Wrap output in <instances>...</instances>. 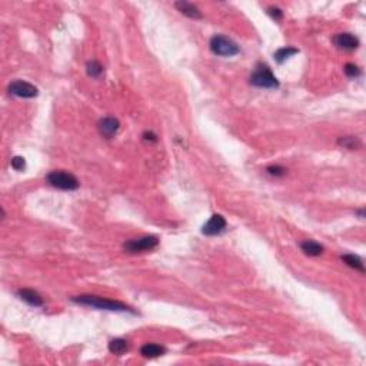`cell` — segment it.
Instances as JSON below:
<instances>
[{"label": "cell", "instance_id": "1", "mask_svg": "<svg viewBox=\"0 0 366 366\" xmlns=\"http://www.w3.org/2000/svg\"><path fill=\"white\" fill-rule=\"evenodd\" d=\"M74 303L83 305V306H89V308L99 309V310H112V312H132L133 310L128 305L117 302V300H110V299H104L100 296H93V295H82V296H76L72 299Z\"/></svg>", "mask_w": 366, "mask_h": 366}, {"label": "cell", "instance_id": "2", "mask_svg": "<svg viewBox=\"0 0 366 366\" xmlns=\"http://www.w3.org/2000/svg\"><path fill=\"white\" fill-rule=\"evenodd\" d=\"M250 83L256 88L262 89H278L279 82L278 79L275 77V74L272 73L270 67L264 63H259L253 73L250 74Z\"/></svg>", "mask_w": 366, "mask_h": 366}, {"label": "cell", "instance_id": "3", "mask_svg": "<svg viewBox=\"0 0 366 366\" xmlns=\"http://www.w3.org/2000/svg\"><path fill=\"white\" fill-rule=\"evenodd\" d=\"M46 180L50 186L60 191H76L79 188V180L76 176L66 170H53L46 176Z\"/></svg>", "mask_w": 366, "mask_h": 366}, {"label": "cell", "instance_id": "4", "mask_svg": "<svg viewBox=\"0 0 366 366\" xmlns=\"http://www.w3.org/2000/svg\"><path fill=\"white\" fill-rule=\"evenodd\" d=\"M210 50L216 55V56H222V58H232L234 55H237L239 46L234 43L232 39L222 36V34H216L210 39Z\"/></svg>", "mask_w": 366, "mask_h": 366}, {"label": "cell", "instance_id": "5", "mask_svg": "<svg viewBox=\"0 0 366 366\" xmlns=\"http://www.w3.org/2000/svg\"><path fill=\"white\" fill-rule=\"evenodd\" d=\"M159 245V239L156 236H143L139 239H131L128 240L123 248L128 253H143V252H149L158 248Z\"/></svg>", "mask_w": 366, "mask_h": 366}, {"label": "cell", "instance_id": "6", "mask_svg": "<svg viewBox=\"0 0 366 366\" xmlns=\"http://www.w3.org/2000/svg\"><path fill=\"white\" fill-rule=\"evenodd\" d=\"M9 92L10 95H13L16 98H22V99H33L37 96L39 90L36 86H33L29 82L25 80H15L10 83L9 86Z\"/></svg>", "mask_w": 366, "mask_h": 366}, {"label": "cell", "instance_id": "7", "mask_svg": "<svg viewBox=\"0 0 366 366\" xmlns=\"http://www.w3.org/2000/svg\"><path fill=\"white\" fill-rule=\"evenodd\" d=\"M226 229V220L222 215H213L202 228V233L206 236H216Z\"/></svg>", "mask_w": 366, "mask_h": 366}, {"label": "cell", "instance_id": "8", "mask_svg": "<svg viewBox=\"0 0 366 366\" xmlns=\"http://www.w3.org/2000/svg\"><path fill=\"white\" fill-rule=\"evenodd\" d=\"M333 43L342 50L352 52V50H356L359 47V39L351 33H339L333 37Z\"/></svg>", "mask_w": 366, "mask_h": 366}, {"label": "cell", "instance_id": "9", "mask_svg": "<svg viewBox=\"0 0 366 366\" xmlns=\"http://www.w3.org/2000/svg\"><path fill=\"white\" fill-rule=\"evenodd\" d=\"M119 128H120V123L115 117H103L99 122V131L106 139H112L117 133Z\"/></svg>", "mask_w": 366, "mask_h": 366}, {"label": "cell", "instance_id": "10", "mask_svg": "<svg viewBox=\"0 0 366 366\" xmlns=\"http://www.w3.org/2000/svg\"><path fill=\"white\" fill-rule=\"evenodd\" d=\"M17 296L26 302L30 306H34V308H39V306H43V298L36 292V291H32V289H20L17 291Z\"/></svg>", "mask_w": 366, "mask_h": 366}, {"label": "cell", "instance_id": "11", "mask_svg": "<svg viewBox=\"0 0 366 366\" xmlns=\"http://www.w3.org/2000/svg\"><path fill=\"white\" fill-rule=\"evenodd\" d=\"M175 6L182 15L188 16L191 19H202L203 17L202 13H200V10L195 4L189 3V1H176Z\"/></svg>", "mask_w": 366, "mask_h": 366}, {"label": "cell", "instance_id": "12", "mask_svg": "<svg viewBox=\"0 0 366 366\" xmlns=\"http://www.w3.org/2000/svg\"><path fill=\"white\" fill-rule=\"evenodd\" d=\"M165 352H166V349L158 343H145L140 349V355L143 358L152 359V358H159L162 355H165Z\"/></svg>", "mask_w": 366, "mask_h": 366}, {"label": "cell", "instance_id": "13", "mask_svg": "<svg viewBox=\"0 0 366 366\" xmlns=\"http://www.w3.org/2000/svg\"><path fill=\"white\" fill-rule=\"evenodd\" d=\"M300 249L308 256H321L323 253V246L315 240H305L300 243Z\"/></svg>", "mask_w": 366, "mask_h": 366}, {"label": "cell", "instance_id": "14", "mask_svg": "<svg viewBox=\"0 0 366 366\" xmlns=\"http://www.w3.org/2000/svg\"><path fill=\"white\" fill-rule=\"evenodd\" d=\"M109 351L112 352L113 355L120 356V355H123V353L129 351V342L126 339H122V337L113 339L109 343Z\"/></svg>", "mask_w": 366, "mask_h": 366}, {"label": "cell", "instance_id": "15", "mask_svg": "<svg viewBox=\"0 0 366 366\" xmlns=\"http://www.w3.org/2000/svg\"><path fill=\"white\" fill-rule=\"evenodd\" d=\"M337 143H339L340 146L345 147V149H349V150H356V149H359L361 145H362L361 140H359L358 137H355V136H343V137H339Z\"/></svg>", "mask_w": 366, "mask_h": 366}, {"label": "cell", "instance_id": "16", "mask_svg": "<svg viewBox=\"0 0 366 366\" xmlns=\"http://www.w3.org/2000/svg\"><path fill=\"white\" fill-rule=\"evenodd\" d=\"M342 261L348 266H351L356 270H361V272H365V266H364V262L359 256H355V255H343L342 256Z\"/></svg>", "mask_w": 366, "mask_h": 366}, {"label": "cell", "instance_id": "17", "mask_svg": "<svg viewBox=\"0 0 366 366\" xmlns=\"http://www.w3.org/2000/svg\"><path fill=\"white\" fill-rule=\"evenodd\" d=\"M86 70L88 74L93 79H99L103 74V66L98 62V60H90L86 65Z\"/></svg>", "mask_w": 366, "mask_h": 366}, {"label": "cell", "instance_id": "18", "mask_svg": "<svg viewBox=\"0 0 366 366\" xmlns=\"http://www.w3.org/2000/svg\"><path fill=\"white\" fill-rule=\"evenodd\" d=\"M298 53V49H295V47H282V49H279L278 52L275 53V60L278 62V63H283L285 60H288L289 58H292L293 55H296Z\"/></svg>", "mask_w": 366, "mask_h": 366}, {"label": "cell", "instance_id": "19", "mask_svg": "<svg viewBox=\"0 0 366 366\" xmlns=\"http://www.w3.org/2000/svg\"><path fill=\"white\" fill-rule=\"evenodd\" d=\"M345 73L348 77H359L361 76V69L356 66V65H353V63H348L346 66H345Z\"/></svg>", "mask_w": 366, "mask_h": 366}, {"label": "cell", "instance_id": "20", "mask_svg": "<svg viewBox=\"0 0 366 366\" xmlns=\"http://www.w3.org/2000/svg\"><path fill=\"white\" fill-rule=\"evenodd\" d=\"M10 165H12V167L17 170V172H22V170H25V167H26V162L25 159L22 158V156H15L12 162H10Z\"/></svg>", "mask_w": 366, "mask_h": 366}, {"label": "cell", "instance_id": "21", "mask_svg": "<svg viewBox=\"0 0 366 366\" xmlns=\"http://www.w3.org/2000/svg\"><path fill=\"white\" fill-rule=\"evenodd\" d=\"M267 173L272 176H276V177H282V176L286 175V169L285 167H282V166H269L267 169Z\"/></svg>", "mask_w": 366, "mask_h": 366}, {"label": "cell", "instance_id": "22", "mask_svg": "<svg viewBox=\"0 0 366 366\" xmlns=\"http://www.w3.org/2000/svg\"><path fill=\"white\" fill-rule=\"evenodd\" d=\"M267 13L272 16L275 20H280L283 17V12L280 9H278V7H269L267 9Z\"/></svg>", "mask_w": 366, "mask_h": 366}, {"label": "cell", "instance_id": "23", "mask_svg": "<svg viewBox=\"0 0 366 366\" xmlns=\"http://www.w3.org/2000/svg\"><path fill=\"white\" fill-rule=\"evenodd\" d=\"M143 137H145V140H149V142H156L158 140V136L152 132H146L143 134Z\"/></svg>", "mask_w": 366, "mask_h": 366}]
</instances>
